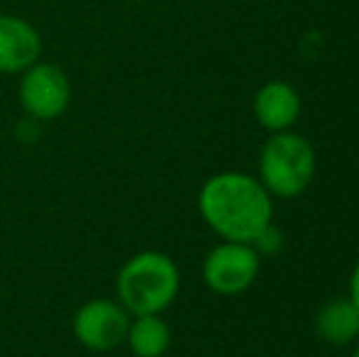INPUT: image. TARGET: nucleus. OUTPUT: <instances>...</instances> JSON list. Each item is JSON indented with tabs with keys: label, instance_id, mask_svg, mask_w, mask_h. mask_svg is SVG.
Returning a JSON list of instances; mask_svg holds the SVG:
<instances>
[{
	"label": "nucleus",
	"instance_id": "1",
	"mask_svg": "<svg viewBox=\"0 0 359 357\" xmlns=\"http://www.w3.org/2000/svg\"><path fill=\"white\" fill-rule=\"evenodd\" d=\"M198 213L217 238L252 245L274 218L271 194L242 172L213 174L198 191Z\"/></svg>",
	"mask_w": 359,
	"mask_h": 357
},
{
	"label": "nucleus",
	"instance_id": "2",
	"mask_svg": "<svg viewBox=\"0 0 359 357\" xmlns=\"http://www.w3.org/2000/svg\"><path fill=\"white\" fill-rule=\"evenodd\" d=\"M181 289V271L166 252L142 250L120 267L115 299L130 316L164 314Z\"/></svg>",
	"mask_w": 359,
	"mask_h": 357
},
{
	"label": "nucleus",
	"instance_id": "3",
	"mask_svg": "<svg viewBox=\"0 0 359 357\" xmlns=\"http://www.w3.org/2000/svg\"><path fill=\"white\" fill-rule=\"evenodd\" d=\"M316 177V149L303 135L284 130L264 142L259 154V181L271 196L296 198Z\"/></svg>",
	"mask_w": 359,
	"mask_h": 357
},
{
	"label": "nucleus",
	"instance_id": "4",
	"mask_svg": "<svg viewBox=\"0 0 359 357\" xmlns=\"http://www.w3.org/2000/svg\"><path fill=\"white\" fill-rule=\"evenodd\" d=\"M18 98L22 110L34 123H49L67 113L72 103V83L62 67L37 62L20 74Z\"/></svg>",
	"mask_w": 359,
	"mask_h": 357
},
{
	"label": "nucleus",
	"instance_id": "5",
	"mask_svg": "<svg viewBox=\"0 0 359 357\" xmlns=\"http://www.w3.org/2000/svg\"><path fill=\"white\" fill-rule=\"evenodd\" d=\"M130 318L118 299H88L72 318L74 340L90 353H110L125 345Z\"/></svg>",
	"mask_w": 359,
	"mask_h": 357
},
{
	"label": "nucleus",
	"instance_id": "6",
	"mask_svg": "<svg viewBox=\"0 0 359 357\" xmlns=\"http://www.w3.org/2000/svg\"><path fill=\"white\" fill-rule=\"evenodd\" d=\"M259 274V252L247 243L215 245L203 260V281L220 296H237L255 284Z\"/></svg>",
	"mask_w": 359,
	"mask_h": 357
},
{
	"label": "nucleus",
	"instance_id": "7",
	"mask_svg": "<svg viewBox=\"0 0 359 357\" xmlns=\"http://www.w3.org/2000/svg\"><path fill=\"white\" fill-rule=\"evenodd\" d=\"M42 57V34L18 15H0V74H22Z\"/></svg>",
	"mask_w": 359,
	"mask_h": 357
},
{
	"label": "nucleus",
	"instance_id": "8",
	"mask_svg": "<svg viewBox=\"0 0 359 357\" xmlns=\"http://www.w3.org/2000/svg\"><path fill=\"white\" fill-rule=\"evenodd\" d=\"M255 118L264 130L284 133L301 118V95L286 81H269L255 93Z\"/></svg>",
	"mask_w": 359,
	"mask_h": 357
},
{
	"label": "nucleus",
	"instance_id": "9",
	"mask_svg": "<svg viewBox=\"0 0 359 357\" xmlns=\"http://www.w3.org/2000/svg\"><path fill=\"white\" fill-rule=\"evenodd\" d=\"M316 333L330 345H350L359 338V311L352 299H332L318 311Z\"/></svg>",
	"mask_w": 359,
	"mask_h": 357
},
{
	"label": "nucleus",
	"instance_id": "10",
	"mask_svg": "<svg viewBox=\"0 0 359 357\" xmlns=\"http://www.w3.org/2000/svg\"><path fill=\"white\" fill-rule=\"evenodd\" d=\"M125 345L135 357H164L171 345V328L161 314L133 316Z\"/></svg>",
	"mask_w": 359,
	"mask_h": 357
},
{
	"label": "nucleus",
	"instance_id": "11",
	"mask_svg": "<svg viewBox=\"0 0 359 357\" xmlns=\"http://www.w3.org/2000/svg\"><path fill=\"white\" fill-rule=\"evenodd\" d=\"M252 248H255L257 252H266V255L276 252V250L281 248V233L274 228V223H271L266 230H262L259 238H257L255 243H252Z\"/></svg>",
	"mask_w": 359,
	"mask_h": 357
},
{
	"label": "nucleus",
	"instance_id": "12",
	"mask_svg": "<svg viewBox=\"0 0 359 357\" xmlns=\"http://www.w3.org/2000/svg\"><path fill=\"white\" fill-rule=\"evenodd\" d=\"M350 299H352V304H355L357 311H359V262L355 264L352 276H350Z\"/></svg>",
	"mask_w": 359,
	"mask_h": 357
},
{
	"label": "nucleus",
	"instance_id": "13",
	"mask_svg": "<svg viewBox=\"0 0 359 357\" xmlns=\"http://www.w3.org/2000/svg\"><path fill=\"white\" fill-rule=\"evenodd\" d=\"M130 3H147V0H130Z\"/></svg>",
	"mask_w": 359,
	"mask_h": 357
},
{
	"label": "nucleus",
	"instance_id": "14",
	"mask_svg": "<svg viewBox=\"0 0 359 357\" xmlns=\"http://www.w3.org/2000/svg\"><path fill=\"white\" fill-rule=\"evenodd\" d=\"M352 357H359V348L355 350V353H352Z\"/></svg>",
	"mask_w": 359,
	"mask_h": 357
}]
</instances>
